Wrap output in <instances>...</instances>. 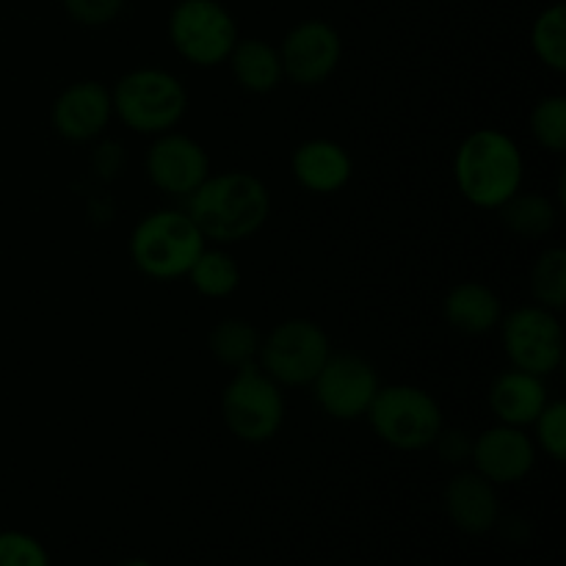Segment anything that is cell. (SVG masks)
<instances>
[{
    "label": "cell",
    "instance_id": "28",
    "mask_svg": "<svg viewBox=\"0 0 566 566\" xmlns=\"http://www.w3.org/2000/svg\"><path fill=\"white\" fill-rule=\"evenodd\" d=\"M72 22L86 28L111 25L125 9V0H61Z\"/></svg>",
    "mask_w": 566,
    "mask_h": 566
},
{
    "label": "cell",
    "instance_id": "10",
    "mask_svg": "<svg viewBox=\"0 0 566 566\" xmlns=\"http://www.w3.org/2000/svg\"><path fill=\"white\" fill-rule=\"evenodd\" d=\"M313 396L318 407L335 420H359L368 415L381 381L374 363L354 352H332L321 374L315 376Z\"/></svg>",
    "mask_w": 566,
    "mask_h": 566
},
{
    "label": "cell",
    "instance_id": "5",
    "mask_svg": "<svg viewBox=\"0 0 566 566\" xmlns=\"http://www.w3.org/2000/svg\"><path fill=\"white\" fill-rule=\"evenodd\" d=\"M221 418L227 431L247 446H263L285 423L282 387L258 363L243 365L221 392Z\"/></svg>",
    "mask_w": 566,
    "mask_h": 566
},
{
    "label": "cell",
    "instance_id": "16",
    "mask_svg": "<svg viewBox=\"0 0 566 566\" xmlns=\"http://www.w3.org/2000/svg\"><path fill=\"white\" fill-rule=\"evenodd\" d=\"M291 171L304 191L329 197L352 182L354 160L343 144L332 138H310L293 149Z\"/></svg>",
    "mask_w": 566,
    "mask_h": 566
},
{
    "label": "cell",
    "instance_id": "11",
    "mask_svg": "<svg viewBox=\"0 0 566 566\" xmlns=\"http://www.w3.org/2000/svg\"><path fill=\"white\" fill-rule=\"evenodd\" d=\"M280 59L287 81L304 88L321 86L340 66L343 39L329 22L304 20L293 25L282 39Z\"/></svg>",
    "mask_w": 566,
    "mask_h": 566
},
{
    "label": "cell",
    "instance_id": "30",
    "mask_svg": "<svg viewBox=\"0 0 566 566\" xmlns=\"http://www.w3.org/2000/svg\"><path fill=\"white\" fill-rule=\"evenodd\" d=\"M116 566H155V564L147 562V558H125V562H119Z\"/></svg>",
    "mask_w": 566,
    "mask_h": 566
},
{
    "label": "cell",
    "instance_id": "1",
    "mask_svg": "<svg viewBox=\"0 0 566 566\" xmlns=\"http://www.w3.org/2000/svg\"><path fill=\"white\" fill-rule=\"evenodd\" d=\"M186 199V213L199 227L205 241L219 247L258 235L271 213V193L265 182L238 169L208 175V180Z\"/></svg>",
    "mask_w": 566,
    "mask_h": 566
},
{
    "label": "cell",
    "instance_id": "27",
    "mask_svg": "<svg viewBox=\"0 0 566 566\" xmlns=\"http://www.w3.org/2000/svg\"><path fill=\"white\" fill-rule=\"evenodd\" d=\"M0 566H53L42 542L25 531H0Z\"/></svg>",
    "mask_w": 566,
    "mask_h": 566
},
{
    "label": "cell",
    "instance_id": "6",
    "mask_svg": "<svg viewBox=\"0 0 566 566\" xmlns=\"http://www.w3.org/2000/svg\"><path fill=\"white\" fill-rule=\"evenodd\" d=\"M376 437L396 451H426L442 431V407L429 390L415 385L379 387L368 409Z\"/></svg>",
    "mask_w": 566,
    "mask_h": 566
},
{
    "label": "cell",
    "instance_id": "19",
    "mask_svg": "<svg viewBox=\"0 0 566 566\" xmlns=\"http://www.w3.org/2000/svg\"><path fill=\"white\" fill-rule=\"evenodd\" d=\"M227 61L235 83L249 94H271L285 81L280 48L265 39H238Z\"/></svg>",
    "mask_w": 566,
    "mask_h": 566
},
{
    "label": "cell",
    "instance_id": "2",
    "mask_svg": "<svg viewBox=\"0 0 566 566\" xmlns=\"http://www.w3.org/2000/svg\"><path fill=\"white\" fill-rule=\"evenodd\" d=\"M525 160L517 142L495 127L470 133L453 158V180L459 193L481 210H497L523 191Z\"/></svg>",
    "mask_w": 566,
    "mask_h": 566
},
{
    "label": "cell",
    "instance_id": "24",
    "mask_svg": "<svg viewBox=\"0 0 566 566\" xmlns=\"http://www.w3.org/2000/svg\"><path fill=\"white\" fill-rule=\"evenodd\" d=\"M531 48L536 59L553 72H566V9L564 3H553L536 17L531 28Z\"/></svg>",
    "mask_w": 566,
    "mask_h": 566
},
{
    "label": "cell",
    "instance_id": "15",
    "mask_svg": "<svg viewBox=\"0 0 566 566\" xmlns=\"http://www.w3.org/2000/svg\"><path fill=\"white\" fill-rule=\"evenodd\" d=\"M446 514L457 531L468 536H484L501 520L497 486L475 470L457 473L446 486Z\"/></svg>",
    "mask_w": 566,
    "mask_h": 566
},
{
    "label": "cell",
    "instance_id": "25",
    "mask_svg": "<svg viewBox=\"0 0 566 566\" xmlns=\"http://www.w3.org/2000/svg\"><path fill=\"white\" fill-rule=\"evenodd\" d=\"M531 136L547 153H564L566 149V97L551 94L542 97L531 111Z\"/></svg>",
    "mask_w": 566,
    "mask_h": 566
},
{
    "label": "cell",
    "instance_id": "3",
    "mask_svg": "<svg viewBox=\"0 0 566 566\" xmlns=\"http://www.w3.org/2000/svg\"><path fill=\"white\" fill-rule=\"evenodd\" d=\"M114 116L138 136H160L175 130L188 111L182 81L158 66L133 70L111 88Z\"/></svg>",
    "mask_w": 566,
    "mask_h": 566
},
{
    "label": "cell",
    "instance_id": "14",
    "mask_svg": "<svg viewBox=\"0 0 566 566\" xmlns=\"http://www.w3.org/2000/svg\"><path fill=\"white\" fill-rule=\"evenodd\" d=\"M473 462L475 473L484 475L495 486L517 484L528 479L536 464V442L517 426H492L481 431L473 440Z\"/></svg>",
    "mask_w": 566,
    "mask_h": 566
},
{
    "label": "cell",
    "instance_id": "17",
    "mask_svg": "<svg viewBox=\"0 0 566 566\" xmlns=\"http://www.w3.org/2000/svg\"><path fill=\"white\" fill-rule=\"evenodd\" d=\"M547 385L542 376L525 374V370H506L497 376L490 387V409L503 426L528 429L547 407Z\"/></svg>",
    "mask_w": 566,
    "mask_h": 566
},
{
    "label": "cell",
    "instance_id": "29",
    "mask_svg": "<svg viewBox=\"0 0 566 566\" xmlns=\"http://www.w3.org/2000/svg\"><path fill=\"white\" fill-rule=\"evenodd\" d=\"M431 448H437L442 462L464 464L470 462V457H473V437L462 429H446V426H442L440 437H437Z\"/></svg>",
    "mask_w": 566,
    "mask_h": 566
},
{
    "label": "cell",
    "instance_id": "20",
    "mask_svg": "<svg viewBox=\"0 0 566 566\" xmlns=\"http://www.w3.org/2000/svg\"><path fill=\"white\" fill-rule=\"evenodd\" d=\"M497 213H501L503 227L525 241H539V238L551 235L558 221V208L545 193L517 191L497 208Z\"/></svg>",
    "mask_w": 566,
    "mask_h": 566
},
{
    "label": "cell",
    "instance_id": "9",
    "mask_svg": "<svg viewBox=\"0 0 566 566\" xmlns=\"http://www.w3.org/2000/svg\"><path fill=\"white\" fill-rule=\"evenodd\" d=\"M501 335L512 368L534 376H551L564 363V329L558 313L525 304L501 318Z\"/></svg>",
    "mask_w": 566,
    "mask_h": 566
},
{
    "label": "cell",
    "instance_id": "8",
    "mask_svg": "<svg viewBox=\"0 0 566 566\" xmlns=\"http://www.w3.org/2000/svg\"><path fill=\"white\" fill-rule=\"evenodd\" d=\"M169 42L188 64L219 66L238 42V22L219 0H180L169 17Z\"/></svg>",
    "mask_w": 566,
    "mask_h": 566
},
{
    "label": "cell",
    "instance_id": "22",
    "mask_svg": "<svg viewBox=\"0 0 566 566\" xmlns=\"http://www.w3.org/2000/svg\"><path fill=\"white\" fill-rule=\"evenodd\" d=\"M186 276L191 280L193 291L205 298H227L241 285V269L235 258L219 247H205Z\"/></svg>",
    "mask_w": 566,
    "mask_h": 566
},
{
    "label": "cell",
    "instance_id": "18",
    "mask_svg": "<svg viewBox=\"0 0 566 566\" xmlns=\"http://www.w3.org/2000/svg\"><path fill=\"white\" fill-rule=\"evenodd\" d=\"M442 315L462 335H490L501 326L503 302L484 282H459L442 302Z\"/></svg>",
    "mask_w": 566,
    "mask_h": 566
},
{
    "label": "cell",
    "instance_id": "7",
    "mask_svg": "<svg viewBox=\"0 0 566 566\" xmlns=\"http://www.w3.org/2000/svg\"><path fill=\"white\" fill-rule=\"evenodd\" d=\"M332 354L324 326L310 318H287L260 343L258 365L280 387H310Z\"/></svg>",
    "mask_w": 566,
    "mask_h": 566
},
{
    "label": "cell",
    "instance_id": "12",
    "mask_svg": "<svg viewBox=\"0 0 566 566\" xmlns=\"http://www.w3.org/2000/svg\"><path fill=\"white\" fill-rule=\"evenodd\" d=\"M147 180L169 197H191L210 175V160L202 144L186 133H160L144 158Z\"/></svg>",
    "mask_w": 566,
    "mask_h": 566
},
{
    "label": "cell",
    "instance_id": "13",
    "mask_svg": "<svg viewBox=\"0 0 566 566\" xmlns=\"http://www.w3.org/2000/svg\"><path fill=\"white\" fill-rule=\"evenodd\" d=\"M114 119L111 92L99 81H75L50 105V127L70 144H88L103 136Z\"/></svg>",
    "mask_w": 566,
    "mask_h": 566
},
{
    "label": "cell",
    "instance_id": "4",
    "mask_svg": "<svg viewBox=\"0 0 566 566\" xmlns=\"http://www.w3.org/2000/svg\"><path fill=\"white\" fill-rule=\"evenodd\" d=\"M208 247L186 210H155L144 216L130 235V260L144 276L158 282L180 280Z\"/></svg>",
    "mask_w": 566,
    "mask_h": 566
},
{
    "label": "cell",
    "instance_id": "26",
    "mask_svg": "<svg viewBox=\"0 0 566 566\" xmlns=\"http://www.w3.org/2000/svg\"><path fill=\"white\" fill-rule=\"evenodd\" d=\"M536 429V448L547 453L553 462H564L566 457V403L564 401H547L539 418L534 420Z\"/></svg>",
    "mask_w": 566,
    "mask_h": 566
},
{
    "label": "cell",
    "instance_id": "21",
    "mask_svg": "<svg viewBox=\"0 0 566 566\" xmlns=\"http://www.w3.org/2000/svg\"><path fill=\"white\" fill-rule=\"evenodd\" d=\"M260 343L263 335L258 332V326L249 324L247 318H224L210 329L208 335V348L221 365L238 370L243 365L258 363Z\"/></svg>",
    "mask_w": 566,
    "mask_h": 566
},
{
    "label": "cell",
    "instance_id": "23",
    "mask_svg": "<svg viewBox=\"0 0 566 566\" xmlns=\"http://www.w3.org/2000/svg\"><path fill=\"white\" fill-rule=\"evenodd\" d=\"M531 296L539 307L562 313L566 307V252L551 247L536 258L531 269Z\"/></svg>",
    "mask_w": 566,
    "mask_h": 566
}]
</instances>
